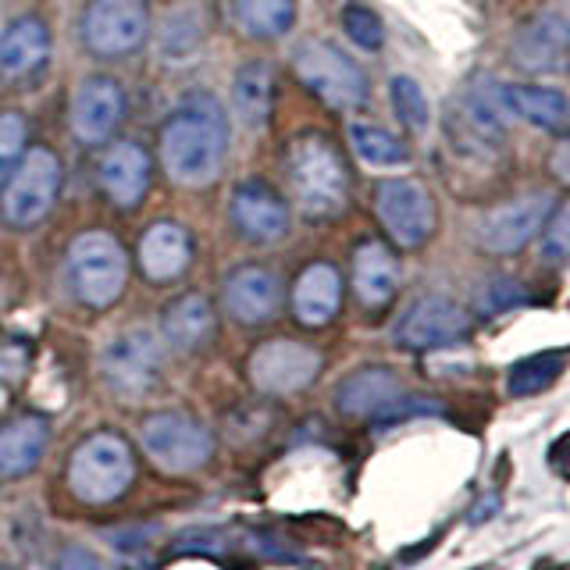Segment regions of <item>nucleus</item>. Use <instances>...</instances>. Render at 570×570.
Here are the masks:
<instances>
[{
	"label": "nucleus",
	"instance_id": "nucleus-1",
	"mask_svg": "<svg viewBox=\"0 0 570 570\" xmlns=\"http://www.w3.org/2000/svg\"><path fill=\"white\" fill-rule=\"evenodd\" d=\"M228 154V121L210 94H189L160 136V157L178 186H207L222 175Z\"/></svg>",
	"mask_w": 570,
	"mask_h": 570
},
{
	"label": "nucleus",
	"instance_id": "nucleus-2",
	"mask_svg": "<svg viewBox=\"0 0 570 570\" xmlns=\"http://www.w3.org/2000/svg\"><path fill=\"white\" fill-rule=\"evenodd\" d=\"M289 183L303 218L311 222H332L350 204V171L335 142L321 132H303L293 139Z\"/></svg>",
	"mask_w": 570,
	"mask_h": 570
},
{
	"label": "nucleus",
	"instance_id": "nucleus-3",
	"mask_svg": "<svg viewBox=\"0 0 570 570\" xmlns=\"http://www.w3.org/2000/svg\"><path fill=\"white\" fill-rule=\"evenodd\" d=\"M136 481V460L129 442L115 432H97L76 445L68 460V489L76 492L82 503L104 507L115 503Z\"/></svg>",
	"mask_w": 570,
	"mask_h": 570
},
{
	"label": "nucleus",
	"instance_id": "nucleus-4",
	"mask_svg": "<svg viewBox=\"0 0 570 570\" xmlns=\"http://www.w3.org/2000/svg\"><path fill=\"white\" fill-rule=\"evenodd\" d=\"M68 275L71 289L86 303V307H111L125 293V278H129V261L115 236L107 232H86L68 249Z\"/></svg>",
	"mask_w": 570,
	"mask_h": 570
},
{
	"label": "nucleus",
	"instance_id": "nucleus-5",
	"mask_svg": "<svg viewBox=\"0 0 570 570\" xmlns=\"http://www.w3.org/2000/svg\"><path fill=\"white\" fill-rule=\"evenodd\" d=\"M293 71L311 94H317L328 107H338V111H353V107H361L367 100L364 71L356 68L350 53L325 40L299 43L293 53Z\"/></svg>",
	"mask_w": 570,
	"mask_h": 570
},
{
	"label": "nucleus",
	"instance_id": "nucleus-6",
	"mask_svg": "<svg viewBox=\"0 0 570 570\" xmlns=\"http://www.w3.org/2000/svg\"><path fill=\"white\" fill-rule=\"evenodd\" d=\"M100 374L115 396L142 400L157 389L160 374H165V356H160L157 335L147 328H129L115 335L100 353Z\"/></svg>",
	"mask_w": 570,
	"mask_h": 570
},
{
	"label": "nucleus",
	"instance_id": "nucleus-7",
	"mask_svg": "<svg viewBox=\"0 0 570 570\" xmlns=\"http://www.w3.org/2000/svg\"><path fill=\"white\" fill-rule=\"evenodd\" d=\"M142 450L150 453V460L160 471L193 474L210 460L214 439L200 421L165 410V414H154L142 421Z\"/></svg>",
	"mask_w": 570,
	"mask_h": 570
},
{
	"label": "nucleus",
	"instance_id": "nucleus-8",
	"mask_svg": "<svg viewBox=\"0 0 570 570\" xmlns=\"http://www.w3.org/2000/svg\"><path fill=\"white\" fill-rule=\"evenodd\" d=\"M374 210H379V222L385 225L389 239L403 249H417L435 236L439 207L432 193L414 178H389V183H382L379 196H374Z\"/></svg>",
	"mask_w": 570,
	"mask_h": 570
},
{
	"label": "nucleus",
	"instance_id": "nucleus-9",
	"mask_svg": "<svg viewBox=\"0 0 570 570\" xmlns=\"http://www.w3.org/2000/svg\"><path fill=\"white\" fill-rule=\"evenodd\" d=\"M549 210H552L549 193L513 196V200L492 207L485 218L478 222L474 243H478V249H485V254H492V257H510L539 236L546 218H549Z\"/></svg>",
	"mask_w": 570,
	"mask_h": 570
},
{
	"label": "nucleus",
	"instance_id": "nucleus-10",
	"mask_svg": "<svg viewBox=\"0 0 570 570\" xmlns=\"http://www.w3.org/2000/svg\"><path fill=\"white\" fill-rule=\"evenodd\" d=\"M61 189V160L53 150L40 147L29 150L26 160L18 165L11 186L4 189V214L14 228L40 225Z\"/></svg>",
	"mask_w": 570,
	"mask_h": 570
},
{
	"label": "nucleus",
	"instance_id": "nucleus-11",
	"mask_svg": "<svg viewBox=\"0 0 570 570\" xmlns=\"http://www.w3.org/2000/svg\"><path fill=\"white\" fill-rule=\"evenodd\" d=\"M150 32L147 8L139 0H94L82 14V43L97 58H121L142 47Z\"/></svg>",
	"mask_w": 570,
	"mask_h": 570
},
{
	"label": "nucleus",
	"instance_id": "nucleus-12",
	"mask_svg": "<svg viewBox=\"0 0 570 570\" xmlns=\"http://www.w3.org/2000/svg\"><path fill=\"white\" fill-rule=\"evenodd\" d=\"M321 374V353L293 338H272L249 356V382L267 396H293Z\"/></svg>",
	"mask_w": 570,
	"mask_h": 570
},
{
	"label": "nucleus",
	"instance_id": "nucleus-13",
	"mask_svg": "<svg viewBox=\"0 0 570 570\" xmlns=\"http://www.w3.org/2000/svg\"><path fill=\"white\" fill-rule=\"evenodd\" d=\"M471 335V314L445 296H421L396 325L403 350H442Z\"/></svg>",
	"mask_w": 570,
	"mask_h": 570
},
{
	"label": "nucleus",
	"instance_id": "nucleus-14",
	"mask_svg": "<svg viewBox=\"0 0 570 570\" xmlns=\"http://www.w3.org/2000/svg\"><path fill=\"white\" fill-rule=\"evenodd\" d=\"M510 58L524 71H557L570 61V14L546 8L517 29Z\"/></svg>",
	"mask_w": 570,
	"mask_h": 570
},
{
	"label": "nucleus",
	"instance_id": "nucleus-15",
	"mask_svg": "<svg viewBox=\"0 0 570 570\" xmlns=\"http://www.w3.org/2000/svg\"><path fill=\"white\" fill-rule=\"evenodd\" d=\"M232 225L239 228V236L254 243H278L289 236L293 218L272 186L249 178V183H239L236 193H232Z\"/></svg>",
	"mask_w": 570,
	"mask_h": 570
},
{
	"label": "nucleus",
	"instance_id": "nucleus-16",
	"mask_svg": "<svg viewBox=\"0 0 570 570\" xmlns=\"http://www.w3.org/2000/svg\"><path fill=\"white\" fill-rule=\"evenodd\" d=\"M453 125H456V139L463 147L474 150H489L499 147L507 136L503 129V104H499V89L485 79L468 82L460 89V97L453 100Z\"/></svg>",
	"mask_w": 570,
	"mask_h": 570
},
{
	"label": "nucleus",
	"instance_id": "nucleus-17",
	"mask_svg": "<svg viewBox=\"0 0 570 570\" xmlns=\"http://www.w3.org/2000/svg\"><path fill=\"white\" fill-rule=\"evenodd\" d=\"M125 115V94L115 79L94 76L86 79L76 97H71V129L86 142V147H97L107 136L118 129V121Z\"/></svg>",
	"mask_w": 570,
	"mask_h": 570
},
{
	"label": "nucleus",
	"instance_id": "nucleus-18",
	"mask_svg": "<svg viewBox=\"0 0 570 570\" xmlns=\"http://www.w3.org/2000/svg\"><path fill=\"white\" fill-rule=\"evenodd\" d=\"M406 396L400 374H392L389 367H361L338 385L335 406L346 417H374L385 421V414Z\"/></svg>",
	"mask_w": 570,
	"mask_h": 570
},
{
	"label": "nucleus",
	"instance_id": "nucleus-19",
	"mask_svg": "<svg viewBox=\"0 0 570 570\" xmlns=\"http://www.w3.org/2000/svg\"><path fill=\"white\" fill-rule=\"evenodd\" d=\"M225 307L239 325H264L278 314V278L267 267H236L225 282Z\"/></svg>",
	"mask_w": 570,
	"mask_h": 570
},
{
	"label": "nucleus",
	"instance_id": "nucleus-20",
	"mask_svg": "<svg viewBox=\"0 0 570 570\" xmlns=\"http://www.w3.org/2000/svg\"><path fill=\"white\" fill-rule=\"evenodd\" d=\"M503 111L517 115L521 121L534 125L546 132H570V97L552 86H534V82H507L495 86Z\"/></svg>",
	"mask_w": 570,
	"mask_h": 570
},
{
	"label": "nucleus",
	"instance_id": "nucleus-21",
	"mask_svg": "<svg viewBox=\"0 0 570 570\" xmlns=\"http://www.w3.org/2000/svg\"><path fill=\"white\" fill-rule=\"evenodd\" d=\"M353 289H356V296H361V303L367 311H382L385 303L396 296V289H400V261L385 243L367 239V243L356 246V254H353Z\"/></svg>",
	"mask_w": 570,
	"mask_h": 570
},
{
	"label": "nucleus",
	"instance_id": "nucleus-22",
	"mask_svg": "<svg viewBox=\"0 0 570 570\" xmlns=\"http://www.w3.org/2000/svg\"><path fill=\"white\" fill-rule=\"evenodd\" d=\"M343 307V278L332 264H311L293 285V314L299 325L321 328Z\"/></svg>",
	"mask_w": 570,
	"mask_h": 570
},
{
	"label": "nucleus",
	"instance_id": "nucleus-23",
	"mask_svg": "<svg viewBox=\"0 0 570 570\" xmlns=\"http://www.w3.org/2000/svg\"><path fill=\"white\" fill-rule=\"evenodd\" d=\"M100 183L118 207H136L150 186V157L139 142H118L104 154Z\"/></svg>",
	"mask_w": 570,
	"mask_h": 570
},
{
	"label": "nucleus",
	"instance_id": "nucleus-24",
	"mask_svg": "<svg viewBox=\"0 0 570 570\" xmlns=\"http://www.w3.org/2000/svg\"><path fill=\"white\" fill-rule=\"evenodd\" d=\"M50 442V424L40 414L14 417L0 428V478H22L36 471Z\"/></svg>",
	"mask_w": 570,
	"mask_h": 570
},
{
	"label": "nucleus",
	"instance_id": "nucleus-25",
	"mask_svg": "<svg viewBox=\"0 0 570 570\" xmlns=\"http://www.w3.org/2000/svg\"><path fill=\"white\" fill-rule=\"evenodd\" d=\"M50 58V29L40 18H14L0 32V71L8 79H22Z\"/></svg>",
	"mask_w": 570,
	"mask_h": 570
},
{
	"label": "nucleus",
	"instance_id": "nucleus-26",
	"mask_svg": "<svg viewBox=\"0 0 570 570\" xmlns=\"http://www.w3.org/2000/svg\"><path fill=\"white\" fill-rule=\"evenodd\" d=\"M275 107V68L267 61H246L232 79V111L246 129H264Z\"/></svg>",
	"mask_w": 570,
	"mask_h": 570
},
{
	"label": "nucleus",
	"instance_id": "nucleus-27",
	"mask_svg": "<svg viewBox=\"0 0 570 570\" xmlns=\"http://www.w3.org/2000/svg\"><path fill=\"white\" fill-rule=\"evenodd\" d=\"M189 257H193V246H189L186 228H178L171 222L154 225L139 243V264H142V272H147V278L154 282L178 278L189 267Z\"/></svg>",
	"mask_w": 570,
	"mask_h": 570
},
{
	"label": "nucleus",
	"instance_id": "nucleus-28",
	"mask_svg": "<svg viewBox=\"0 0 570 570\" xmlns=\"http://www.w3.org/2000/svg\"><path fill=\"white\" fill-rule=\"evenodd\" d=\"M160 332H165V338L178 353H196L200 346H207L214 335V307L196 293L175 299L165 311Z\"/></svg>",
	"mask_w": 570,
	"mask_h": 570
},
{
	"label": "nucleus",
	"instance_id": "nucleus-29",
	"mask_svg": "<svg viewBox=\"0 0 570 570\" xmlns=\"http://www.w3.org/2000/svg\"><path fill=\"white\" fill-rule=\"evenodd\" d=\"M204 40H207V18L200 4H178L165 14V22H160L157 50L165 61L183 65L200 53Z\"/></svg>",
	"mask_w": 570,
	"mask_h": 570
},
{
	"label": "nucleus",
	"instance_id": "nucleus-30",
	"mask_svg": "<svg viewBox=\"0 0 570 570\" xmlns=\"http://www.w3.org/2000/svg\"><path fill=\"white\" fill-rule=\"evenodd\" d=\"M236 18L257 40H278L296 22V0H236Z\"/></svg>",
	"mask_w": 570,
	"mask_h": 570
},
{
	"label": "nucleus",
	"instance_id": "nucleus-31",
	"mask_svg": "<svg viewBox=\"0 0 570 570\" xmlns=\"http://www.w3.org/2000/svg\"><path fill=\"white\" fill-rule=\"evenodd\" d=\"M567 367V350H546L517 361L507 374V392L510 396H534V392H546L552 382L560 379Z\"/></svg>",
	"mask_w": 570,
	"mask_h": 570
},
{
	"label": "nucleus",
	"instance_id": "nucleus-32",
	"mask_svg": "<svg viewBox=\"0 0 570 570\" xmlns=\"http://www.w3.org/2000/svg\"><path fill=\"white\" fill-rule=\"evenodd\" d=\"M350 142L356 157L364 160L371 168H403L410 160L406 142L396 139L392 132L379 129V125H364V121H353L350 125Z\"/></svg>",
	"mask_w": 570,
	"mask_h": 570
},
{
	"label": "nucleus",
	"instance_id": "nucleus-33",
	"mask_svg": "<svg viewBox=\"0 0 570 570\" xmlns=\"http://www.w3.org/2000/svg\"><path fill=\"white\" fill-rule=\"evenodd\" d=\"M389 89H392V107H396V118L406 125L410 132H424L428 121H432V107H428L424 89L410 76H396Z\"/></svg>",
	"mask_w": 570,
	"mask_h": 570
},
{
	"label": "nucleus",
	"instance_id": "nucleus-34",
	"mask_svg": "<svg viewBox=\"0 0 570 570\" xmlns=\"http://www.w3.org/2000/svg\"><path fill=\"white\" fill-rule=\"evenodd\" d=\"M343 29H346L350 40H353L356 47H361V50H367V53H379L382 43H385V26H382V18L374 14L371 8H364V4H350V8L343 11Z\"/></svg>",
	"mask_w": 570,
	"mask_h": 570
},
{
	"label": "nucleus",
	"instance_id": "nucleus-35",
	"mask_svg": "<svg viewBox=\"0 0 570 570\" xmlns=\"http://www.w3.org/2000/svg\"><path fill=\"white\" fill-rule=\"evenodd\" d=\"M542 261L563 264L570 261V200L560 204L557 210H549V218L542 225Z\"/></svg>",
	"mask_w": 570,
	"mask_h": 570
},
{
	"label": "nucleus",
	"instance_id": "nucleus-36",
	"mask_svg": "<svg viewBox=\"0 0 570 570\" xmlns=\"http://www.w3.org/2000/svg\"><path fill=\"white\" fill-rule=\"evenodd\" d=\"M524 303H528V289L521 282H513V278H495L478 293V311L485 317L507 314L513 307H524Z\"/></svg>",
	"mask_w": 570,
	"mask_h": 570
},
{
	"label": "nucleus",
	"instance_id": "nucleus-37",
	"mask_svg": "<svg viewBox=\"0 0 570 570\" xmlns=\"http://www.w3.org/2000/svg\"><path fill=\"white\" fill-rule=\"evenodd\" d=\"M26 147V118L22 115H0V183L18 168V157Z\"/></svg>",
	"mask_w": 570,
	"mask_h": 570
},
{
	"label": "nucleus",
	"instance_id": "nucleus-38",
	"mask_svg": "<svg viewBox=\"0 0 570 570\" xmlns=\"http://www.w3.org/2000/svg\"><path fill=\"white\" fill-rule=\"evenodd\" d=\"M29 367V350L14 338H0V379L18 382Z\"/></svg>",
	"mask_w": 570,
	"mask_h": 570
},
{
	"label": "nucleus",
	"instance_id": "nucleus-39",
	"mask_svg": "<svg viewBox=\"0 0 570 570\" xmlns=\"http://www.w3.org/2000/svg\"><path fill=\"white\" fill-rule=\"evenodd\" d=\"M50 570H107V563L86 546H65L58 557H53Z\"/></svg>",
	"mask_w": 570,
	"mask_h": 570
},
{
	"label": "nucleus",
	"instance_id": "nucleus-40",
	"mask_svg": "<svg viewBox=\"0 0 570 570\" xmlns=\"http://www.w3.org/2000/svg\"><path fill=\"white\" fill-rule=\"evenodd\" d=\"M549 463H552V471L570 478V432H563L557 442H552V450H549Z\"/></svg>",
	"mask_w": 570,
	"mask_h": 570
},
{
	"label": "nucleus",
	"instance_id": "nucleus-41",
	"mask_svg": "<svg viewBox=\"0 0 570 570\" xmlns=\"http://www.w3.org/2000/svg\"><path fill=\"white\" fill-rule=\"evenodd\" d=\"M549 171L557 175V183L570 186V139H563L557 150L549 157Z\"/></svg>",
	"mask_w": 570,
	"mask_h": 570
},
{
	"label": "nucleus",
	"instance_id": "nucleus-42",
	"mask_svg": "<svg viewBox=\"0 0 570 570\" xmlns=\"http://www.w3.org/2000/svg\"><path fill=\"white\" fill-rule=\"evenodd\" d=\"M121 570H150V563L139 557V552H132V557L121 560Z\"/></svg>",
	"mask_w": 570,
	"mask_h": 570
},
{
	"label": "nucleus",
	"instance_id": "nucleus-43",
	"mask_svg": "<svg viewBox=\"0 0 570 570\" xmlns=\"http://www.w3.org/2000/svg\"><path fill=\"white\" fill-rule=\"evenodd\" d=\"M0 570H8V567H0Z\"/></svg>",
	"mask_w": 570,
	"mask_h": 570
}]
</instances>
